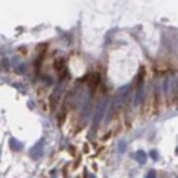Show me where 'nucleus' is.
<instances>
[{
	"label": "nucleus",
	"instance_id": "nucleus-7",
	"mask_svg": "<svg viewBox=\"0 0 178 178\" xmlns=\"http://www.w3.org/2000/svg\"><path fill=\"white\" fill-rule=\"evenodd\" d=\"M175 86H177V92H175V95H177V100H178V78H177V84H175Z\"/></svg>",
	"mask_w": 178,
	"mask_h": 178
},
{
	"label": "nucleus",
	"instance_id": "nucleus-1",
	"mask_svg": "<svg viewBox=\"0 0 178 178\" xmlns=\"http://www.w3.org/2000/svg\"><path fill=\"white\" fill-rule=\"evenodd\" d=\"M106 103L107 101L104 100L103 103L99 106V110H97V114H96V118H95V125H97L99 123V121L101 119V116H103V114H104V108H106Z\"/></svg>",
	"mask_w": 178,
	"mask_h": 178
},
{
	"label": "nucleus",
	"instance_id": "nucleus-6",
	"mask_svg": "<svg viewBox=\"0 0 178 178\" xmlns=\"http://www.w3.org/2000/svg\"><path fill=\"white\" fill-rule=\"evenodd\" d=\"M151 156L154 157L155 160H156V159H157V152H156V151H152V152H151Z\"/></svg>",
	"mask_w": 178,
	"mask_h": 178
},
{
	"label": "nucleus",
	"instance_id": "nucleus-5",
	"mask_svg": "<svg viewBox=\"0 0 178 178\" xmlns=\"http://www.w3.org/2000/svg\"><path fill=\"white\" fill-rule=\"evenodd\" d=\"M125 148H126V145H125V142H123V141H121V142H119V151H121V152H123V151H125Z\"/></svg>",
	"mask_w": 178,
	"mask_h": 178
},
{
	"label": "nucleus",
	"instance_id": "nucleus-8",
	"mask_svg": "<svg viewBox=\"0 0 178 178\" xmlns=\"http://www.w3.org/2000/svg\"><path fill=\"white\" fill-rule=\"evenodd\" d=\"M175 154H177V155H178V147H177V149H175Z\"/></svg>",
	"mask_w": 178,
	"mask_h": 178
},
{
	"label": "nucleus",
	"instance_id": "nucleus-3",
	"mask_svg": "<svg viewBox=\"0 0 178 178\" xmlns=\"http://www.w3.org/2000/svg\"><path fill=\"white\" fill-rule=\"evenodd\" d=\"M55 68H56V70L63 68V60H56V63H55Z\"/></svg>",
	"mask_w": 178,
	"mask_h": 178
},
{
	"label": "nucleus",
	"instance_id": "nucleus-4",
	"mask_svg": "<svg viewBox=\"0 0 178 178\" xmlns=\"http://www.w3.org/2000/svg\"><path fill=\"white\" fill-rule=\"evenodd\" d=\"M145 178H156V171H155V170H151V171L147 174Z\"/></svg>",
	"mask_w": 178,
	"mask_h": 178
},
{
	"label": "nucleus",
	"instance_id": "nucleus-2",
	"mask_svg": "<svg viewBox=\"0 0 178 178\" xmlns=\"http://www.w3.org/2000/svg\"><path fill=\"white\" fill-rule=\"evenodd\" d=\"M136 159H137V162H138V163L144 164V163L147 162V155H145V152L141 151V149H140V151H137V152H136Z\"/></svg>",
	"mask_w": 178,
	"mask_h": 178
}]
</instances>
